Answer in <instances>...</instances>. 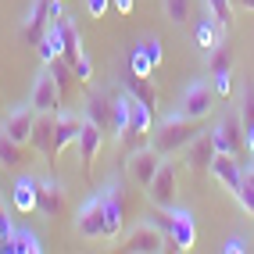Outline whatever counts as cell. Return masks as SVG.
I'll return each mask as SVG.
<instances>
[{
  "label": "cell",
  "mask_w": 254,
  "mask_h": 254,
  "mask_svg": "<svg viewBox=\"0 0 254 254\" xmlns=\"http://www.w3.org/2000/svg\"><path fill=\"white\" fill-rule=\"evenodd\" d=\"M36 50H40V61H43V64L64 58V43H61V29H58V22H50V25H47L43 40L36 43Z\"/></svg>",
  "instance_id": "obj_21"
},
{
  "label": "cell",
  "mask_w": 254,
  "mask_h": 254,
  "mask_svg": "<svg viewBox=\"0 0 254 254\" xmlns=\"http://www.w3.org/2000/svg\"><path fill=\"white\" fill-rule=\"evenodd\" d=\"M82 118L93 122L97 129L111 132V97L108 93H90L86 97V108H82Z\"/></svg>",
  "instance_id": "obj_19"
},
{
  "label": "cell",
  "mask_w": 254,
  "mask_h": 254,
  "mask_svg": "<svg viewBox=\"0 0 254 254\" xmlns=\"http://www.w3.org/2000/svg\"><path fill=\"white\" fill-rule=\"evenodd\" d=\"M211 176L226 186V190L236 197V190L244 186V176H247V168H240V161H236V154H215L211 158Z\"/></svg>",
  "instance_id": "obj_15"
},
{
  "label": "cell",
  "mask_w": 254,
  "mask_h": 254,
  "mask_svg": "<svg viewBox=\"0 0 254 254\" xmlns=\"http://www.w3.org/2000/svg\"><path fill=\"white\" fill-rule=\"evenodd\" d=\"M43 240L32 229H14L11 233V244L4 247V254H43Z\"/></svg>",
  "instance_id": "obj_22"
},
{
  "label": "cell",
  "mask_w": 254,
  "mask_h": 254,
  "mask_svg": "<svg viewBox=\"0 0 254 254\" xmlns=\"http://www.w3.org/2000/svg\"><path fill=\"white\" fill-rule=\"evenodd\" d=\"M236 204L247 211V218H254V172L244 176V186L236 190Z\"/></svg>",
  "instance_id": "obj_30"
},
{
  "label": "cell",
  "mask_w": 254,
  "mask_h": 254,
  "mask_svg": "<svg viewBox=\"0 0 254 254\" xmlns=\"http://www.w3.org/2000/svg\"><path fill=\"white\" fill-rule=\"evenodd\" d=\"M204 11L222 25V32H229V25H233V0H204Z\"/></svg>",
  "instance_id": "obj_27"
},
{
  "label": "cell",
  "mask_w": 254,
  "mask_h": 254,
  "mask_svg": "<svg viewBox=\"0 0 254 254\" xmlns=\"http://www.w3.org/2000/svg\"><path fill=\"white\" fill-rule=\"evenodd\" d=\"M186 154V165L193 168V172H204V168H211V158L218 154V147H215V136H211V129H200L197 136L190 140V147L183 150Z\"/></svg>",
  "instance_id": "obj_14"
},
{
  "label": "cell",
  "mask_w": 254,
  "mask_h": 254,
  "mask_svg": "<svg viewBox=\"0 0 254 254\" xmlns=\"http://www.w3.org/2000/svg\"><path fill=\"white\" fill-rule=\"evenodd\" d=\"M79 165H82V176L93 172V161L100 154V147H104V129H97L93 122H82V132H79Z\"/></svg>",
  "instance_id": "obj_16"
},
{
  "label": "cell",
  "mask_w": 254,
  "mask_h": 254,
  "mask_svg": "<svg viewBox=\"0 0 254 254\" xmlns=\"http://www.w3.org/2000/svg\"><path fill=\"white\" fill-rule=\"evenodd\" d=\"M82 122H86V118L75 115V111H68V108H61V111H58V122H54V161H58L68 147L79 143Z\"/></svg>",
  "instance_id": "obj_12"
},
{
  "label": "cell",
  "mask_w": 254,
  "mask_h": 254,
  "mask_svg": "<svg viewBox=\"0 0 254 254\" xmlns=\"http://www.w3.org/2000/svg\"><path fill=\"white\" fill-rule=\"evenodd\" d=\"M211 136H215L218 154H236V158H240V150L247 147V140H244V122H240V111H226V115H222V122H218V126L211 129Z\"/></svg>",
  "instance_id": "obj_8"
},
{
  "label": "cell",
  "mask_w": 254,
  "mask_h": 254,
  "mask_svg": "<svg viewBox=\"0 0 254 254\" xmlns=\"http://www.w3.org/2000/svg\"><path fill=\"white\" fill-rule=\"evenodd\" d=\"M211 100H215L211 79H193L190 86L183 90L176 111H179L183 118H193V122H200V118H208V115H211Z\"/></svg>",
  "instance_id": "obj_3"
},
{
  "label": "cell",
  "mask_w": 254,
  "mask_h": 254,
  "mask_svg": "<svg viewBox=\"0 0 254 254\" xmlns=\"http://www.w3.org/2000/svg\"><path fill=\"white\" fill-rule=\"evenodd\" d=\"M29 104L36 108V111H47V115H58L64 108V97H61V86H58L54 72H50V64H43V68L36 72V79H32Z\"/></svg>",
  "instance_id": "obj_2"
},
{
  "label": "cell",
  "mask_w": 254,
  "mask_h": 254,
  "mask_svg": "<svg viewBox=\"0 0 254 254\" xmlns=\"http://www.w3.org/2000/svg\"><path fill=\"white\" fill-rule=\"evenodd\" d=\"M211 86H215V97H229V93H233V72L215 75V79H211Z\"/></svg>",
  "instance_id": "obj_34"
},
{
  "label": "cell",
  "mask_w": 254,
  "mask_h": 254,
  "mask_svg": "<svg viewBox=\"0 0 254 254\" xmlns=\"http://www.w3.org/2000/svg\"><path fill=\"white\" fill-rule=\"evenodd\" d=\"M0 165L4 168H22L25 165V143L11 140L7 132H0Z\"/></svg>",
  "instance_id": "obj_25"
},
{
  "label": "cell",
  "mask_w": 254,
  "mask_h": 254,
  "mask_svg": "<svg viewBox=\"0 0 254 254\" xmlns=\"http://www.w3.org/2000/svg\"><path fill=\"white\" fill-rule=\"evenodd\" d=\"M197 132L200 129H197L193 118H183L179 111H172V115H165L158 122L154 132H150V147H154L161 158H172V154H183V150L190 147V140Z\"/></svg>",
  "instance_id": "obj_1"
},
{
  "label": "cell",
  "mask_w": 254,
  "mask_h": 254,
  "mask_svg": "<svg viewBox=\"0 0 254 254\" xmlns=\"http://www.w3.org/2000/svg\"><path fill=\"white\" fill-rule=\"evenodd\" d=\"M140 50L147 54V61L154 64V68L161 64V40H158V36H143V40H140Z\"/></svg>",
  "instance_id": "obj_32"
},
{
  "label": "cell",
  "mask_w": 254,
  "mask_h": 254,
  "mask_svg": "<svg viewBox=\"0 0 254 254\" xmlns=\"http://www.w3.org/2000/svg\"><path fill=\"white\" fill-rule=\"evenodd\" d=\"M158 165H161V154L154 147H136V150H129L126 154V168H129V179L140 186V190H147L150 179H154L158 172Z\"/></svg>",
  "instance_id": "obj_11"
},
{
  "label": "cell",
  "mask_w": 254,
  "mask_h": 254,
  "mask_svg": "<svg viewBox=\"0 0 254 254\" xmlns=\"http://www.w3.org/2000/svg\"><path fill=\"white\" fill-rule=\"evenodd\" d=\"M129 72H136V75H154V64H150L147 61V54H143V50L136 47V50H132V58H129Z\"/></svg>",
  "instance_id": "obj_31"
},
{
  "label": "cell",
  "mask_w": 254,
  "mask_h": 254,
  "mask_svg": "<svg viewBox=\"0 0 254 254\" xmlns=\"http://www.w3.org/2000/svg\"><path fill=\"white\" fill-rule=\"evenodd\" d=\"M176 179H179V168H176V161H168V158H161V165H158V172H154V179H150V186H147V200L154 208H161V211H168L176 204Z\"/></svg>",
  "instance_id": "obj_4"
},
{
  "label": "cell",
  "mask_w": 254,
  "mask_h": 254,
  "mask_svg": "<svg viewBox=\"0 0 254 254\" xmlns=\"http://www.w3.org/2000/svg\"><path fill=\"white\" fill-rule=\"evenodd\" d=\"M126 126H129V90L122 86V93L111 97V132H115L118 140H122Z\"/></svg>",
  "instance_id": "obj_24"
},
{
  "label": "cell",
  "mask_w": 254,
  "mask_h": 254,
  "mask_svg": "<svg viewBox=\"0 0 254 254\" xmlns=\"http://www.w3.org/2000/svg\"><path fill=\"white\" fill-rule=\"evenodd\" d=\"M100 200H104V240H118L122 226H126V204H122V190H118L115 179L104 183Z\"/></svg>",
  "instance_id": "obj_10"
},
{
  "label": "cell",
  "mask_w": 254,
  "mask_h": 254,
  "mask_svg": "<svg viewBox=\"0 0 254 254\" xmlns=\"http://www.w3.org/2000/svg\"><path fill=\"white\" fill-rule=\"evenodd\" d=\"M126 90H132L147 108H154V90H150V79L147 75H136V72H129L126 75Z\"/></svg>",
  "instance_id": "obj_29"
},
{
  "label": "cell",
  "mask_w": 254,
  "mask_h": 254,
  "mask_svg": "<svg viewBox=\"0 0 254 254\" xmlns=\"http://www.w3.org/2000/svg\"><path fill=\"white\" fill-rule=\"evenodd\" d=\"M32 122H36V108L29 104H14L4 118H0V132H7L11 140H18V143H29L32 136Z\"/></svg>",
  "instance_id": "obj_13"
},
{
  "label": "cell",
  "mask_w": 254,
  "mask_h": 254,
  "mask_svg": "<svg viewBox=\"0 0 254 254\" xmlns=\"http://www.w3.org/2000/svg\"><path fill=\"white\" fill-rule=\"evenodd\" d=\"M126 251L132 254H158V251H168V236L161 226H154L150 218L136 222L129 233H126Z\"/></svg>",
  "instance_id": "obj_5"
},
{
  "label": "cell",
  "mask_w": 254,
  "mask_h": 254,
  "mask_svg": "<svg viewBox=\"0 0 254 254\" xmlns=\"http://www.w3.org/2000/svg\"><path fill=\"white\" fill-rule=\"evenodd\" d=\"M47 25H50V0H32L29 14L22 18V36H25L32 47H36V43L43 40Z\"/></svg>",
  "instance_id": "obj_18"
},
{
  "label": "cell",
  "mask_w": 254,
  "mask_h": 254,
  "mask_svg": "<svg viewBox=\"0 0 254 254\" xmlns=\"http://www.w3.org/2000/svg\"><path fill=\"white\" fill-rule=\"evenodd\" d=\"M54 122H58V115L36 111V122H32V136H29V143L36 147V154H43L47 161H54Z\"/></svg>",
  "instance_id": "obj_17"
},
{
  "label": "cell",
  "mask_w": 254,
  "mask_h": 254,
  "mask_svg": "<svg viewBox=\"0 0 254 254\" xmlns=\"http://www.w3.org/2000/svg\"><path fill=\"white\" fill-rule=\"evenodd\" d=\"M244 251H247V240H244V236H233V240L222 244V254H244Z\"/></svg>",
  "instance_id": "obj_36"
},
{
  "label": "cell",
  "mask_w": 254,
  "mask_h": 254,
  "mask_svg": "<svg viewBox=\"0 0 254 254\" xmlns=\"http://www.w3.org/2000/svg\"><path fill=\"white\" fill-rule=\"evenodd\" d=\"M108 7H111V0H86V14L90 18H104Z\"/></svg>",
  "instance_id": "obj_35"
},
{
  "label": "cell",
  "mask_w": 254,
  "mask_h": 254,
  "mask_svg": "<svg viewBox=\"0 0 254 254\" xmlns=\"http://www.w3.org/2000/svg\"><path fill=\"white\" fill-rule=\"evenodd\" d=\"M75 233L82 240H104V200L100 193L86 197L75 211Z\"/></svg>",
  "instance_id": "obj_7"
},
{
  "label": "cell",
  "mask_w": 254,
  "mask_h": 254,
  "mask_svg": "<svg viewBox=\"0 0 254 254\" xmlns=\"http://www.w3.org/2000/svg\"><path fill=\"white\" fill-rule=\"evenodd\" d=\"M240 4V11H254V0H233V7Z\"/></svg>",
  "instance_id": "obj_38"
},
{
  "label": "cell",
  "mask_w": 254,
  "mask_h": 254,
  "mask_svg": "<svg viewBox=\"0 0 254 254\" xmlns=\"http://www.w3.org/2000/svg\"><path fill=\"white\" fill-rule=\"evenodd\" d=\"M197 244V226L186 208H168V251H193Z\"/></svg>",
  "instance_id": "obj_9"
},
{
  "label": "cell",
  "mask_w": 254,
  "mask_h": 254,
  "mask_svg": "<svg viewBox=\"0 0 254 254\" xmlns=\"http://www.w3.org/2000/svg\"><path fill=\"white\" fill-rule=\"evenodd\" d=\"M72 75H75L79 82H90V79H93V61H90V54L82 58L79 64H72Z\"/></svg>",
  "instance_id": "obj_33"
},
{
  "label": "cell",
  "mask_w": 254,
  "mask_h": 254,
  "mask_svg": "<svg viewBox=\"0 0 254 254\" xmlns=\"http://www.w3.org/2000/svg\"><path fill=\"white\" fill-rule=\"evenodd\" d=\"M11 204H14V211H22V215L36 211V176H18V179H14Z\"/></svg>",
  "instance_id": "obj_20"
},
{
  "label": "cell",
  "mask_w": 254,
  "mask_h": 254,
  "mask_svg": "<svg viewBox=\"0 0 254 254\" xmlns=\"http://www.w3.org/2000/svg\"><path fill=\"white\" fill-rule=\"evenodd\" d=\"M111 7H115L118 14H129V11H132V0H111Z\"/></svg>",
  "instance_id": "obj_37"
},
{
  "label": "cell",
  "mask_w": 254,
  "mask_h": 254,
  "mask_svg": "<svg viewBox=\"0 0 254 254\" xmlns=\"http://www.w3.org/2000/svg\"><path fill=\"white\" fill-rule=\"evenodd\" d=\"M222 40H226L222 25H218V22L211 18V14L204 11V18L197 22V47H200V50H204V54H208V50H211V47H218Z\"/></svg>",
  "instance_id": "obj_23"
},
{
  "label": "cell",
  "mask_w": 254,
  "mask_h": 254,
  "mask_svg": "<svg viewBox=\"0 0 254 254\" xmlns=\"http://www.w3.org/2000/svg\"><path fill=\"white\" fill-rule=\"evenodd\" d=\"M193 14V0H165V18L172 25H186Z\"/></svg>",
  "instance_id": "obj_28"
},
{
  "label": "cell",
  "mask_w": 254,
  "mask_h": 254,
  "mask_svg": "<svg viewBox=\"0 0 254 254\" xmlns=\"http://www.w3.org/2000/svg\"><path fill=\"white\" fill-rule=\"evenodd\" d=\"M226 72H233V54H229V47L222 40L218 47L208 50V75L215 79V75H226Z\"/></svg>",
  "instance_id": "obj_26"
},
{
  "label": "cell",
  "mask_w": 254,
  "mask_h": 254,
  "mask_svg": "<svg viewBox=\"0 0 254 254\" xmlns=\"http://www.w3.org/2000/svg\"><path fill=\"white\" fill-rule=\"evenodd\" d=\"M64 208H68V190L54 176H36V211L43 218H61Z\"/></svg>",
  "instance_id": "obj_6"
}]
</instances>
